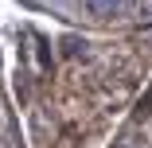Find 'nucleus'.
<instances>
[{"label": "nucleus", "mask_w": 152, "mask_h": 148, "mask_svg": "<svg viewBox=\"0 0 152 148\" xmlns=\"http://www.w3.org/2000/svg\"><path fill=\"white\" fill-rule=\"evenodd\" d=\"M86 4H90V12H98V16H105V12H113V8L121 4V0H86Z\"/></svg>", "instance_id": "nucleus-1"}]
</instances>
